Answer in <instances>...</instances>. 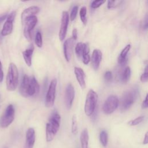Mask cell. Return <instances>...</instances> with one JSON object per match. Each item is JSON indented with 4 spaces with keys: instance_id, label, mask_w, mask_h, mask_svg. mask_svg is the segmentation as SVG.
<instances>
[{
    "instance_id": "obj_1",
    "label": "cell",
    "mask_w": 148,
    "mask_h": 148,
    "mask_svg": "<svg viewBox=\"0 0 148 148\" xmlns=\"http://www.w3.org/2000/svg\"><path fill=\"white\" fill-rule=\"evenodd\" d=\"M39 84L34 76H28L24 75L20 86L19 91L24 97H33L39 92Z\"/></svg>"
},
{
    "instance_id": "obj_37",
    "label": "cell",
    "mask_w": 148,
    "mask_h": 148,
    "mask_svg": "<svg viewBox=\"0 0 148 148\" xmlns=\"http://www.w3.org/2000/svg\"><path fill=\"white\" fill-rule=\"evenodd\" d=\"M3 79V72L2 70V63L0 60V83L2 82Z\"/></svg>"
},
{
    "instance_id": "obj_3",
    "label": "cell",
    "mask_w": 148,
    "mask_h": 148,
    "mask_svg": "<svg viewBox=\"0 0 148 148\" xmlns=\"http://www.w3.org/2000/svg\"><path fill=\"white\" fill-rule=\"evenodd\" d=\"M18 83V71L16 65L11 62L8 68V74L6 76V88L9 91H14Z\"/></svg>"
},
{
    "instance_id": "obj_14",
    "label": "cell",
    "mask_w": 148,
    "mask_h": 148,
    "mask_svg": "<svg viewBox=\"0 0 148 148\" xmlns=\"http://www.w3.org/2000/svg\"><path fill=\"white\" fill-rule=\"evenodd\" d=\"M35 142V131L33 128H29L26 132L24 148H33Z\"/></svg>"
},
{
    "instance_id": "obj_12",
    "label": "cell",
    "mask_w": 148,
    "mask_h": 148,
    "mask_svg": "<svg viewBox=\"0 0 148 148\" xmlns=\"http://www.w3.org/2000/svg\"><path fill=\"white\" fill-rule=\"evenodd\" d=\"M75 97V88L71 83H68L65 91L64 101L67 109H70Z\"/></svg>"
},
{
    "instance_id": "obj_36",
    "label": "cell",
    "mask_w": 148,
    "mask_h": 148,
    "mask_svg": "<svg viewBox=\"0 0 148 148\" xmlns=\"http://www.w3.org/2000/svg\"><path fill=\"white\" fill-rule=\"evenodd\" d=\"M77 38V30L76 28H74L72 31V38L75 41Z\"/></svg>"
},
{
    "instance_id": "obj_29",
    "label": "cell",
    "mask_w": 148,
    "mask_h": 148,
    "mask_svg": "<svg viewBox=\"0 0 148 148\" xmlns=\"http://www.w3.org/2000/svg\"><path fill=\"white\" fill-rule=\"evenodd\" d=\"M144 119H145V117L143 116L138 117H136V119L130 121L128 122V124H129L130 125H131V126H134V125H138V124H139V123H140L142 121H143V120H144Z\"/></svg>"
},
{
    "instance_id": "obj_6",
    "label": "cell",
    "mask_w": 148,
    "mask_h": 148,
    "mask_svg": "<svg viewBox=\"0 0 148 148\" xmlns=\"http://www.w3.org/2000/svg\"><path fill=\"white\" fill-rule=\"evenodd\" d=\"M37 22V17L36 16H32L27 18L22 23L24 27V35L29 42L32 40V31L36 25Z\"/></svg>"
},
{
    "instance_id": "obj_19",
    "label": "cell",
    "mask_w": 148,
    "mask_h": 148,
    "mask_svg": "<svg viewBox=\"0 0 148 148\" xmlns=\"http://www.w3.org/2000/svg\"><path fill=\"white\" fill-rule=\"evenodd\" d=\"M130 49H131V45L128 44L126 46H125V47L121 51V53L117 58L118 63L120 65H124L127 62V54H128L129 51L130 50Z\"/></svg>"
},
{
    "instance_id": "obj_21",
    "label": "cell",
    "mask_w": 148,
    "mask_h": 148,
    "mask_svg": "<svg viewBox=\"0 0 148 148\" xmlns=\"http://www.w3.org/2000/svg\"><path fill=\"white\" fill-rule=\"evenodd\" d=\"M89 51H90V49H89L88 45L86 43L84 49L83 50V54H82V58L83 60V62L86 65L88 64L90 61Z\"/></svg>"
},
{
    "instance_id": "obj_2",
    "label": "cell",
    "mask_w": 148,
    "mask_h": 148,
    "mask_svg": "<svg viewBox=\"0 0 148 148\" xmlns=\"http://www.w3.org/2000/svg\"><path fill=\"white\" fill-rule=\"evenodd\" d=\"M61 116L57 112H54L46 126V138L47 142L51 141L57 134L60 125Z\"/></svg>"
},
{
    "instance_id": "obj_10",
    "label": "cell",
    "mask_w": 148,
    "mask_h": 148,
    "mask_svg": "<svg viewBox=\"0 0 148 148\" xmlns=\"http://www.w3.org/2000/svg\"><path fill=\"white\" fill-rule=\"evenodd\" d=\"M69 17V13L67 11H63L62 13V17L61 21V25L59 30V39L61 41L64 40L68 29Z\"/></svg>"
},
{
    "instance_id": "obj_31",
    "label": "cell",
    "mask_w": 148,
    "mask_h": 148,
    "mask_svg": "<svg viewBox=\"0 0 148 148\" xmlns=\"http://www.w3.org/2000/svg\"><path fill=\"white\" fill-rule=\"evenodd\" d=\"M106 2V1H93L91 2V7L92 9H97L98 8H99V6H101L102 5H103L105 2Z\"/></svg>"
},
{
    "instance_id": "obj_15",
    "label": "cell",
    "mask_w": 148,
    "mask_h": 148,
    "mask_svg": "<svg viewBox=\"0 0 148 148\" xmlns=\"http://www.w3.org/2000/svg\"><path fill=\"white\" fill-rule=\"evenodd\" d=\"M102 52L99 49H94L91 58V65L94 69L98 70L102 60Z\"/></svg>"
},
{
    "instance_id": "obj_30",
    "label": "cell",
    "mask_w": 148,
    "mask_h": 148,
    "mask_svg": "<svg viewBox=\"0 0 148 148\" xmlns=\"http://www.w3.org/2000/svg\"><path fill=\"white\" fill-rule=\"evenodd\" d=\"M77 12H78V6H77V5L74 6L71 12L70 16H69V18L71 21H73L76 18L77 14Z\"/></svg>"
},
{
    "instance_id": "obj_28",
    "label": "cell",
    "mask_w": 148,
    "mask_h": 148,
    "mask_svg": "<svg viewBox=\"0 0 148 148\" xmlns=\"http://www.w3.org/2000/svg\"><path fill=\"white\" fill-rule=\"evenodd\" d=\"M123 2V1H119H119H108L107 7L108 9L116 8L119 6H120Z\"/></svg>"
},
{
    "instance_id": "obj_20",
    "label": "cell",
    "mask_w": 148,
    "mask_h": 148,
    "mask_svg": "<svg viewBox=\"0 0 148 148\" xmlns=\"http://www.w3.org/2000/svg\"><path fill=\"white\" fill-rule=\"evenodd\" d=\"M80 143L82 148H88L89 136L88 132L86 128H84L80 134Z\"/></svg>"
},
{
    "instance_id": "obj_33",
    "label": "cell",
    "mask_w": 148,
    "mask_h": 148,
    "mask_svg": "<svg viewBox=\"0 0 148 148\" xmlns=\"http://www.w3.org/2000/svg\"><path fill=\"white\" fill-rule=\"evenodd\" d=\"M104 78L106 82H110L112 79V73L110 71H108L105 73Z\"/></svg>"
},
{
    "instance_id": "obj_4",
    "label": "cell",
    "mask_w": 148,
    "mask_h": 148,
    "mask_svg": "<svg viewBox=\"0 0 148 148\" xmlns=\"http://www.w3.org/2000/svg\"><path fill=\"white\" fill-rule=\"evenodd\" d=\"M138 96V90L136 88H131L124 93L120 103V109L122 111L128 110L135 102Z\"/></svg>"
},
{
    "instance_id": "obj_26",
    "label": "cell",
    "mask_w": 148,
    "mask_h": 148,
    "mask_svg": "<svg viewBox=\"0 0 148 148\" xmlns=\"http://www.w3.org/2000/svg\"><path fill=\"white\" fill-rule=\"evenodd\" d=\"M35 42L36 45L40 48L43 45V41H42V34L41 32L38 31H37L36 35H35Z\"/></svg>"
},
{
    "instance_id": "obj_39",
    "label": "cell",
    "mask_w": 148,
    "mask_h": 148,
    "mask_svg": "<svg viewBox=\"0 0 148 148\" xmlns=\"http://www.w3.org/2000/svg\"><path fill=\"white\" fill-rule=\"evenodd\" d=\"M6 17H7V14H6L0 16V23H1L2 21H3L6 18Z\"/></svg>"
},
{
    "instance_id": "obj_24",
    "label": "cell",
    "mask_w": 148,
    "mask_h": 148,
    "mask_svg": "<svg viewBox=\"0 0 148 148\" xmlns=\"http://www.w3.org/2000/svg\"><path fill=\"white\" fill-rule=\"evenodd\" d=\"M99 140L101 143V145L105 147L108 144V133L106 131L102 130L99 134Z\"/></svg>"
},
{
    "instance_id": "obj_35",
    "label": "cell",
    "mask_w": 148,
    "mask_h": 148,
    "mask_svg": "<svg viewBox=\"0 0 148 148\" xmlns=\"http://www.w3.org/2000/svg\"><path fill=\"white\" fill-rule=\"evenodd\" d=\"M147 108V94H146L145 97V100H143L142 103V109H146Z\"/></svg>"
},
{
    "instance_id": "obj_38",
    "label": "cell",
    "mask_w": 148,
    "mask_h": 148,
    "mask_svg": "<svg viewBox=\"0 0 148 148\" xmlns=\"http://www.w3.org/2000/svg\"><path fill=\"white\" fill-rule=\"evenodd\" d=\"M148 143V132H146L145 136V138L143 139V145H146Z\"/></svg>"
},
{
    "instance_id": "obj_5",
    "label": "cell",
    "mask_w": 148,
    "mask_h": 148,
    "mask_svg": "<svg viewBox=\"0 0 148 148\" xmlns=\"http://www.w3.org/2000/svg\"><path fill=\"white\" fill-rule=\"evenodd\" d=\"M98 100V95L93 90H90L87 94L84 105V112L88 116L94 113Z\"/></svg>"
},
{
    "instance_id": "obj_8",
    "label": "cell",
    "mask_w": 148,
    "mask_h": 148,
    "mask_svg": "<svg viewBox=\"0 0 148 148\" xmlns=\"http://www.w3.org/2000/svg\"><path fill=\"white\" fill-rule=\"evenodd\" d=\"M119 100L116 95H110L105 100L102 106V110L106 114L112 113L119 106Z\"/></svg>"
},
{
    "instance_id": "obj_32",
    "label": "cell",
    "mask_w": 148,
    "mask_h": 148,
    "mask_svg": "<svg viewBox=\"0 0 148 148\" xmlns=\"http://www.w3.org/2000/svg\"><path fill=\"white\" fill-rule=\"evenodd\" d=\"M147 75H148L147 65H146L145 67V72L141 75L140 77V80L142 83H146L147 82V80H148Z\"/></svg>"
},
{
    "instance_id": "obj_13",
    "label": "cell",
    "mask_w": 148,
    "mask_h": 148,
    "mask_svg": "<svg viewBox=\"0 0 148 148\" xmlns=\"http://www.w3.org/2000/svg\"><path fill=\"white\" fill-rule=\"evenodd\" d=\"M75 40L72 38L67 39L64 43V54L66 60L69 62L71 60Z\"/></svg>"
},
{
    "instance_id": "obj_27",
    "label": "cell",
    "mask_w": 148,
    "mask_h": 148,
    "mask_svg": "<svg viewBox=\"0 0 148 148\" xmlns=\"http://www.w3.org/2000/svg\"><path fill=\"white\" fill-rule=\"evenodd\" d=\"M72 132L74 135L77 133V121L76 115H73L72 117Z\"/></svg>"
},
{
    "instance_id": "obj_34",
    "label": "cell",
    "mask_w": 148,
    "mask_h": 148,
    "mask_svg": "<svg viewBox=\"0 0 148 148\" xmlns=\"http://www.w3.org/2000/svg\"><path fill=\"white\" fill-rule=\"evenodd\" d=\"M147 18H148V17H147V15H146L145 17L143 19V22L142 23V28H143V29H147Z\"/></svg>"
},
{
    "instance_id": "obj_16",
    "label": "cell",
    "mask_w": 148,
    "mask_h": 148,
    "mask_svg": "<svg viewBox=\"0 0 148 148\" xmlns=\"http://www.w3.org/2000/svg\"><path fill=\"white\" fill-rule=\"evenodd\" d=\"M39 11L40 8L36 6H32L25 9L21 13V23H23L28 17L32 16H35V14H38L39 12Z\"/></svg>"
},
{
    "instance_id": "obj_25",
    "label": "cell",
    "mask_w": 148,
    "mask_h": 148,
    "mask_svg": "<svg viewBox=\"0 0 148 148\" xmlns=\"http://www.w3.org/2000/svg\"><path fill=\"white\" fill-rule=\"evenodd\" d=\"M86 13H87L86 8L85 6L82 7L80 10V12H79V15H80V20L84 25H86L87 22Z\"/></svg>"
},
{
    "instance_id": "obj_11",
    "label": "cell",
    "mask_w": 148,
    "mask_h": 148,
    "mask_svg": "<svg viewBox=\"0 0 148 148\" xmlns=\"http://www.w3.org/2000/svg\"><path fill=\"white\" fill-rule=\"evenodd\" d=\"M16 14V12L13 11L7 17V19L3 24V28L1 31L2 36H6L12 33L13 27V21L14 20Z\"/></svg>"
},
{
    "instance_id": "obj_18",
    "label": "cell",
    "mask_w": 148,
    "mask_h": 148,
    "mask_svg": "<svg viewBox=\"0 0 148 148\" xmlns=\"http://www.w3.org/2000/svg\"><path fill=\"white\" fill-rule=\"evenodd\" d=\"M34 50V47L33 45H31L29 48L25 50H24L22 53L24 60L26 64L28 66H31L32 64V57Z\"/></svg>"
},
{
    "instance_id": "obj_17",
    "label": "cell",
    "mask_w": 148,
    "mask_h": 148,
    "mask_svg": "<svg viewBox=\"0 0 148 148\" xmlns=\"http://www.w3.org/2000/svg\"><path fill=\"white\" fill-rule=\"evenodd\" d=\"M74 72L80 86L83 89L85 88L86 81H85V74H84V71L81 68L75 66L74 68Z\"/></svg>"
},
{
    "instance_id": "obj_7",
    "label": "cell",
    "mask_w": 148,
    "mask_h": 148,
    "mask_svg": "<svg viewBox=\"0 0 148 148\" xmlns=\"http://www.w3.org/2000/svg\"><path fill=\"white\" fill-rule=\"evenodd\" d=\"M15 110L12 105H9L3 115L0 118V127L2 128L8 127L14 120Z\"/></svg>"
},
{
    "instance_id": "obj_9",
    "label": "cell",
    "mask_w": 148,
    "mask_h": 148,
    "mask_svg": "<svg viewBox=\"0 0 148 148\" xmlns=\"http://www.w3.org/2000/svg\"><path fill=\"white\" fill-rule=\"evenodd\" d=\"M56 86H57V79H53L49 86L48 90L47 91L45 105L47 108H51L54 105L55 98H56Z\"/></svg>"
},
{
    "instance_id": "obj_22",
    "label": "cell",
    "mask_w": 148,
    "mask_h": 148,
    "mask_svg": "<svg viewBox=\"0 0 148 148\" xmlns=\"http://www.w3.org/2000/svg\"><path fill=\"white\" fill-rule=\"evenodd\" d=\"M131 76V69L129 66H127L124 70L121 75V82L123 83H127L130 80Z\"/></svg>"
},
{
    "instance_id": "obj_23",
    "label": "cell",
    "mask_w": 148,
    "mask_h": 148,
    "mask_svg": "<svg viewBox=\"0 0 148 148\" xmlns=\"http://www.w3.org/2000/svg\"><path fill=\"white\" fill-rule=\"evenodd\" d=\"M86 43L79 42L76 44L75 47V53L78 58H82V54L83 52V50L84 49V47L86 46Z\"/></svg>"
}]
</instances>
